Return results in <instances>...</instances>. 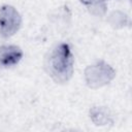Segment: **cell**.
<instances>
[{"mask_svg": "<svg viewBox=\"0 0 132 132\" xmlns=\"http://www.w3.org/2000/svg\"><path fill=\"white\" fill-rule=\"evenodd\" d=\"M45 68L55 81L59 84L68 81L73 72V56L70 46L67 43L56 45L46 58Z\"/></svg>", "mask_w": 132, "mask_h": 132, "instance_id": "obj_1", "label": "cell"}, {"mask_svg": "<svg viewBox=\"0 0 132 132\" xmlns=\"http://www.w3.org/2000/svg\"><path fill=\"white\" fill-rule=\"evenodd\" d=\"M22 19L16 9L10 5L0 8V35L4 38L12 36L20 29Z\"/></svg>", "mask_w": 132, "mask_h": 132, "instance_id": "obj_2", "label": "cell"}, {"mask_svg": "<svg viewBox=\"0 0 132 132\" xmlns=\"http://www.w3.org/2000/svg\"><path fill=\"white\" fill-rule=\"evenodd\" d=\"M23 57L22 50L16 45L0 46V64L4 67L16 65Z\"/></svg>", "mask_w": 132, "mask_h": 132, "instance_id": "obj_3", "label": "cell"}]
</instances>
